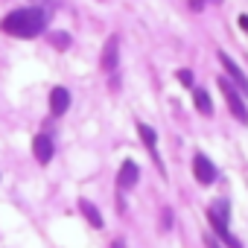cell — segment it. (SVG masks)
<instances>
[{
  "label": "cell",
  "mask_w": 248,
  "mask_h": 248,
  "mask_svg": "<svg viewBox=\"0 0 248 248\" xmlns=\"http://www.w3.org/2000/svg\"><path fill=\"white\" fill-rule=\"evenodd\" d=\"M0 30H3L6 35L12 38H35L47 30V15L35 6H27V9H15L3 18V24H0Z\"/></svg>",
  "instance_id": "6da1fadb"
},
{
  "label": "cell",
  "mask_w": 248,
  "mask_h": 248,
  "mask_svg": "<svg viewBox=\"0 0 248 248\" xmlns=\"http://www.w3.org/2000/svg\"><path fill=\"white\" fill-rule=\"evenodd\" d=\"M207 219H210V228L216 231V236H219V239H225V245H228V248H242V245H239V239L228 233V202H225V199L210 202V207H207Z\"/></svg>",
  "instance_id": "7a4b0ae2"
},
{
  "label": "cell",
  "mask_w": 248,
  "mask_h": 248,
  "mask_svg": "<svg viewBox=\"0 0 248 248\" xmlns=\"http://www.w3.org/2000/svg\"><path fill=\"white\" fill-rule=\"evenodd\" d=\"M219 91H222V96H225V102H228L231 114H233L239 123H248V108H245V99H242V93L231 85V79L219 76Z\"/></svg>",
  "instance_id": "3957f363"
},
{
  "label": "cell",
  "mask_w": 248,
  "mask_h": 248,
  "mask_svg": "<svg viewBox=\"0 0 248 248\" xmlns=\"http://www.w3.org/2000/svg\"><path fill=\"white\" fill-rule=\"evenodd\" d=\"M193 175H196L199 184H213V181H216V167H213V161H210L207 155L196 152V158H193Z\"/></svg>",
  "instance_id": "277c9868"
},
{
  "label": "cell",
  "mask_w": 248,
  "mask_h": 248,
  "mask_svg": "<svg viewBox=\"0 0 248 248\" xmlns=\"http://www.w3.org/2000/svg\"><path fill=\"white\" fill-rule=\"evenodd\" d=\"M219 62H222V67L228 70V76L233 79V85H236V91L239 93H248V79H245V73H242V67L228 56V53H219Z\"/></svg>",
  "instance_id": "5b68a950"
},
{
  "label": "cell",
  "mask_w": 248,
  "mask_h": 248,
  "mask_svg": "<svg viewBox=\"0 0 248 248\" xmlns=\"http://www.w3.org/2000/svg\"><path fill=\"white\" fill-rule=\"evenodd\" d=\"M117 59H120V38L117 35H111L108 41H105V47H102V70H108V73H114L117 70Z\"/></svg>",
  "instance_id": "8992f818"
},
{
  "label": "cell",
  "mask_w": 248,
  "mask_h": 248,
  "mask_svg": "<svg viewBox=\"0 0 248 248\" xmlns=\"http://www.w3.org/2000/svg\"><path fill=\"white\" fill-rule=\"evenodd\" d=\"M138 178H140L138 164H135V161H126V164L120 167V172H117V187H120V190H132V187L138 184Z\"/></svg>",
  "instance_id": "52a82bcc"
},
{
  "label": "cell",
  "mask_w": 248,
  "mask_h": 248,
  "mask_svg": "<svg viewBox=\"0 0 248 248\" xmlns=\"http://www.w3.org/2000/svg\"><path fill=\"white\" fill-rule=\"evenodd\" d=\"M32 152H35V161H38V164H50V161H53V152H56L50 135H38V138L32 140Z\"/></svg>",
  "instance_id": "ba28073f"
},
{
  "label": "cell",
  "mask_w": 248,
  "mask_h": 248,
  "mask_svg": "<svg viewBox=\"0 0 248 248\" xmlns=\"http://www.w3.org/2000/svg\"><path fill=\"white\" fill-rule=\"evenodd\" d=\"M67 108H70V91L67 88H53L50 91V111L56 117H62Z\"/></svg>",
  "instance_id": "9c48e42d"
},
{
  "label": "cell",
  "mask_w": 248,
  "mask_h": 248,
  "mask_svg": "<svg viewBox=\"0 0 248 248\" xmlns=\"http://www.w3.org/2000/svg\"><path fill=\"white\" fill-rule=\"evenodd\" d=\"M138 135L143 138V143H146V149L152 152V158L158 161V135L146 126V123H138ZM158 167H161V161H158Z\"/></svg>",
  "instance_id": "30bf717a"
},
{
  "label": "cell",
  "mask_w": 248,
  "mask_h": 248,
  "mask_svg": "<svg viewBox=\"0 0 248 248\" xmlns=\"http://www.w3.org/2000/svg\"><path fill=\"white\" fill-rule=\"evenodd\" d=\"M193 102H196V111H199V114H204V117L213 114V102H210V93H207V91L199 88V91L193 93Z\"/></svg>",
  "instance_id": "8fae6325"
},
{
  "label": "cell",
  "mask_w": 248,
  "mask_h": 248,
  "mask_svg": "<svg viewBox=\"0 0 248 248\" xmlns=\"http://www.w3.org/2000/svg\"><path fill=\"white\" fill-rule=\"evenodd\" d=\"M79 210L85 213V219H88L93 228H102V216H99V210H96V207H93L88 199H82V202H79Z\"/></svg>",
  "instance_id": "7c38bea8"
},
{
  "label": "cell",
  "mask_w": 248,
  "mask_h": 248,
  "mask_svg": "<svg viewBox=\"0 0 248 248\" xmlns=\"http://www.w3.org/2000/svg\"><path fill=\"white\" fill-rule=\"evenodd\" d=\"M178 82L181 85H193V73L190 70H178Z\"/></svg>",
  "instance_id": "4fadbf2b"
},
{
  "label": "cell",
  "mask_w": 248,
  "mask_h": 248,
  "mask_svg": "<svg viewBox=\"0 0 248 248\" xmlns=\"http://www.w3.org/2000/svg\"><path fill=\"white\" fill-rule=\"evenodd\" d=\"M53 44H56V47H67L70 38H67V35H53Z\"/></svg>",
  "instance_id": "5bb4252c"
},
{
  "label": "cell",
  "mask_w": 248,
  "mask_h": 248,
  "mask_svg": "<svg viewBox=\"0 0 248 248\" xmlns=\"http://www.w3.org/2000/svg\"><path fill=\"white\" fill-rule=\"evenodd\" d=\"M204 245H207V248H222V245H219V239H216V236H210V233L204 236Z\"/></svg>",
  "instance_id": "9a60e30c"
},
{
  "label": "cell",
  "mask_w": 248,
  "mask_h": 248,
  "mask_svg": "<svg viewBox=\"0 0 248 248\" xmlns=\"http://www.w3.org/2000/svg\"><path fill=\"white\" fill-rule=\"evenodd\" d=\"M190 6H193V9L199 12V9H204V0H190Z\"/></svg>",
  "instance_id": "2e32d148"
},
{
  "label": "cell",
  "mask_w": 248,
  "mask_h": 248,
  "mask_svg": "<svg viewBox=\"0 0 248 248\" xmlns=\"http://www.w3.org/2000/svg\"><path fill=\"white\" fill-rule=\"evenodd\" d=\"M239 24H242V27H248V18H245V15H242V18H239Z\"/></svg>",
  "instance_id": "e0dca14e"
}]
</instances>
